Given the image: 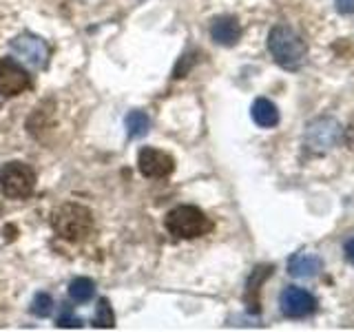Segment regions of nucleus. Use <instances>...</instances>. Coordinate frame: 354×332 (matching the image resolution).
<instances>
[{"label": "nucleus", "mask_w": 354, "mask_h": 332, "mask_svg": "<svg viewBox=\"0 0 354 332\" xmlns=\"http://www.w3.org/2000/svg\"><path fill=\"white\" fill-rule=\"evenodd\" d=\"M210 36L221 47H235L241 38V25L235 16H219L210 25Z\"/></svg>", "instance_id": "9d476101"}, {"label": "nucleus", "mask_w": 354, "mask_h": 332, "mask_svg": "<svg viewBox=\"0 0 354 332\" xmlns=\"http://www.w3.org/2000/svg\"><path fill=\"white\" fill-rule=\"evenodd\" d=\"M138 166L144 177L162 180V177H169L175 171V160L160 149H142L138 155Z\"/></svg>", "instance_id": "6e6552de"}, {"label": "nucleus", "mask_w": 354, "mask_h": 332, "mask_svg": "<svg viewBox=\"0 0 354 332\" xmlns=\"http://www.w3.org/2000/svg\"><path fill=\"white\" fill-rule=\"evenodd\" d=\"M324 268V261L317 255H310V252H295L290 259H288V273L297 279H310L321 273Z\"/></svg>", "instance_id": "9b49d317"}, {"label": "nucleus", "mask_w": 354, "mask_h": 332, "mask_svg": "<svg viewBox=\"0 0 354 332\" xmlns=\"http://www.w3.org/2000/svg\"><path fill=\"white\" fill-rule=\"evenodd\" d=\"M335 7L341 14H354V0H335Z\"/></svg>", "instance_id": "6ab92c4d"}, {"label": "nucleus", "mask_w": 354, "mask_h": 332, "mask_svg": "<svg viewBox=\"0 0 354 332\" xmlns=\"http://www.w3.org/2000/svg\"><path fill=\"white\" fill-rule=\"evenodd\" d=\"M11 51H14L16 58L33 66V69H44L49 60V47L42 38L31 36V33H20L18 38L11 40Z\"/></svg>", "instance_id": "423d86ee"}, {"label": "nucleus", "mask_w": 354, "mask_h": 332, "mask_svg": "<svg viewBox=\"0 0 354 332\" xmlns=\"http://www.w3.org/2000/svg\"><path fill=\"white\" fill-rule=\"evenodd\" d=\"M93 326L95 328H113L115 326V313H113V308H111L109 299H100L97 302Z\"/></svg>", "instance_id": "dca6fc26"}, {"label": "nucleus", "mask_w": 354, "mask_h": 332, "mask_svg": "<svg viewBox=\"0 0 354 332\" xmlns=\"http://www.w3.org/2000/svg\"><path fill=\"white\" fill-rule=\"evenodd\" d=\"M51 226L66 241H82L93 228V215L82 204L66 202L51 213Z\"/></svg>", "instance_id": "f03ea898"}, {"label": "nucleus", "mask_w": 354, "mask_h": 332, "mask_svg": "<svg viewBox=\"0 0 354 332\" xmlns=\"http://www.w3.org/2000/svg\"><path fill=\"white\" fill-rule=\"evenodd\" d=\"M164 226L171 235L180 239H195L213 230V221L197 206H177L166 215Z\"/></svg>", "instance_id": "7ed1b4c3"}, {"label": "nucleus", "mask_w": 354, "mask_h": 332, "mask_svg": "<svg viewBox=\"0 0 354 332\" xmlns=\"http://www.w3.org/2000/svg\"><path fill=\"white\" fill-rule=\"evenodd\" d=\"M250 116L254 120V124H259L263 129H272L279 124V109H277L268 98H257L252 102Z\"/></svg>", "instance_id": "f8f14e48"}, {"label": "nucleus", "mask_w": 354, "mask_h": 332, "mask_svg": "<svg viewBox=\"0 0 354 332\" xmlns=\"http://www.w3.org/2000/svg\"><path fill=\"white\" fill-rule=\"evenodd\" d=\"M53 310V299L51 295L47 293H38L36 297H33V304H31V313L36 317H49Z\"/></svg>", "instance_id": "f3484780"}, {"label": "nucleus", "mask_w": 354, "mask_h": 332, "mask_svg": "<svg viewBox=\"0 0 354 332\" xmlns=\"http://www.w3.org/2000/svg\"><path fill=\"white\" fill-rule=\"evenodd\" d=\"M346 257H348L350 264H354V239H350V241L346 243Z\"/></svg>", "instance_id": "aec40b11"}, {"label": "nucleus", "mask_w": 354, "mask_h": 332, "mask_svg": "<svg viewBox=\"0 0 354 332\" xmlns=\"http://www.w3.org/2000/svg\"><path fill=\"white\" fill-rule=\"evenodd\" d=\"M36 188V173L25 162H9L0 169V191L9 199L29 197Z\"/></svg>", "instance_id": "20e7f679"}, {"label": "nucleus", "mask_w": 354, "mask_h": 332, "mask_svg": "<svg viewBox=\"0 0 354 332\" xmlns=\"http://www.w3.org/2000/svg\"><path fill=\"white\" fill-rule=\"evenodd\" d=\"M279 308L286 317L290 319H304L317 313V299L304 288L288 286L279 297Z\"/></svg>", "instance_id": "0eeeda50"}, {"label": "nucleus", "mask_w": 354, "mask_h": 332, "mask_svg": "<svg viewBox=\"0 0 354 332\" xmlns=\"http://www.w3.org/2000/svg\"><path fill=\"white\" fill-rule=\"evenodd\" d=\"M58 326H60V328H80V326H82V321L77 319V317H73L71 313H66V315H62V317L58 319Z\"/></svg>", "instance_id": "a211bd4d"}, {"label": "nucleus", "mask_w": 354, "mask_h": 332, "mask_svg": "<svg viewBox=\"0 0 354 332\" xmlns=\"http://www.w3.org/2000/svg\"><path fill=\"white\" fill-rule=\"evenodd\" d=\"M93 295H95V284L91 279H86V277H77V279H73L69 286V297L75 304L91 302Z\"/></svg>", "instance_id": "4468645a"}, {"label": "nucleus", "mask_w": 354, "mask_h": 332, "mask_svg": "<svg viewBox=\"0 0 354 332\" xmlns=\"http://www.w3.org/2000/svg\"><path fill=\"white\" fill-rule=\"evenodd\" d=\"M268 49L277 64L286 69H297L306 60L308 47L301 33H297L290 25H274L268 33Z\"/></svg>", "instance_id": "f257e3e1"}, {"label": "nucleus", "mask_w": 354, "mask_h": 332, "mask_svg": "<svg viewBox=\"0 0 354 332\" xmlns=\"http://www.w3.org/2000/svg\"><path fill=\"white\" fill-rule=\"evenodd\" d=\"M151 129V118L144 111H131L127 116V133L129 138H142Z\"/></svg>", "instance_id": "2eb2a0df"}, {"label": "nucleus", "mask_w": 354, "mask_h": 332, "mask_svg": "<svg viewBox=\"0 0 354 332\" xmlns=\"http://www.w3.org/2000/svg\"><path fill=\"white\" fill-rule=\"evenodd\" d=\"M341 140V127L332 118H317L308 124L306 131V144L317 153H328L339 144Z\"/></svg>", "instance_id": "39448f33"}, {"label": "nucleus", "mask_w": 354, "mask_h": 332, "mask_svg": "<svg viewBox=\"0 0 354 332\" xmlns=\"http://www.w3.org/2000/svg\"><path fill=\"white\" fill-rule=\"evenodd\" d=\"M270 266H261V268H257L252 273V277L248 279V290H246V302H248V306H250V313H259V286H261V282L266 279V277L270 275Z\"/></svg>", "instance_id": "ddd939ff"}, {"label": "nucleus", "mask_w": 354, "mask_h": 332, "mask_svg": "<svg viewBox=\"0 0 354 332\" xmlns=\"http://www.w3.org/2000/svg\"><path fill=\"white\" fill-rule=\"evenodd\" d=\"M346 140H348V147L354 151V124L350 127V131H348V136H346Z\"/></svg>", "instance_id": "412c9836"}, {"label": "nucleus", "mask_w": 354, "mask_h": 332, "mask_svg": "<svg viewBox=\"0 0 354 332\" xmlns=\"http://www.w3.org/2000/svg\"><path fill=\"white\" fill-rule=\"evenodd\" d=\"M29 89V73L16 60H0V95L11 98Z\"/></svg>", "instance_id": "1a4fd4ad"}]
</instances>
